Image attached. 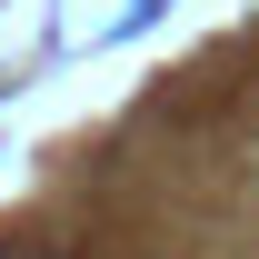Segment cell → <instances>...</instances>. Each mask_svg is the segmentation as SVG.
Wrapping results in <instances>:
<instances>
[]
</instances>
